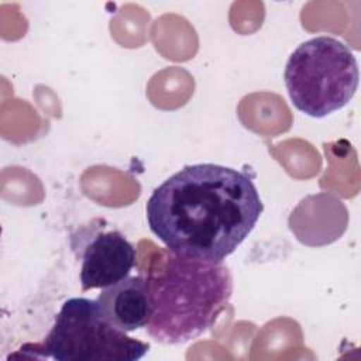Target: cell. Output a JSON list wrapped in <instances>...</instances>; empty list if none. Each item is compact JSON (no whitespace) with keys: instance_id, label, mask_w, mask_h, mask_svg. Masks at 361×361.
Listing matches in <instances>:
<instances>
[{"instance_id":"obj_1","label":"cell","mask_w":361,"mask_h":361,"mask_svg":"<svg viewBox=\"0 0 361 361\" xmlns=\"http://www.w3.org/2000/svg\"><path fill=\"white\" fill-rule=\"evenodd\" d=\"M264 210L248 173L216 164L186 165L145 204L149 230L179 255L223 262L248 237Z\"/></svg>"},{"instance_id":"obj_2","label":"cell","mask_w":361,"mask_h":361,"mask_svg":"<svg viewBox=\"0 0 361 361\" xmlns=\"http://www.w3.org/2000/svg\"><path fill=\"white\" fill-rule=\"evenodd\" d=\"M152 313L147 333L176 345L209 330L228 303L233 279L223 262L185 257L166 250L148 271Z\"/></svg>"},{"instance_id":"obj_3","label":"cell","mask_w":361,"mask_h":361,"mask_svg":"<svg viewBox=\"0 0 361 361\" xmlns=\"http://www.w3.org/2000/svg\"><path fill=\"white\" fill-rule=\"evenodd\" d=\"M285 86L292 104L306 116L323 118L343 109L358 87V63L343 41L319 35L290 54Z\"/></svg>"},{"instance_id":"obj_4","label":"cell","mask_w":361,"mask_h":361,"mask_svg":"<svg viewBox=\"0 0 361 361\" xmlns=\"http://www.w3.org/2000/svg\"><path fill=\"white\" fill-rule=\"evenodd\" d=\"M30 347L56 361H135L149 350L114 327L96 299L87 298L65 300L44 343Z\"/></svg>"},{"instance_id":"obj_5","label":"cell","mask_w":361,"mask_h":361,"mask_svg":"<svg viewBox=\"0 0 361 361\" xmlns=\"http://www.w3.org/2000/svg\"><path fill=\"white\" fill-rule=\"evenodd\" d=\"M73 251H79L82 290L111 286L127 278L135 265L133 244L117 230H80L72 237Z\"/></svg>"},{"instance_id":"obj_6","label":"cell","mask_w":361,"mask_h":361,"mask_svg":"<svg viewBox=\"0 0 361 361\" xmlns=\"http://www.w3.org/2000/svg\"><path fill=\"white\" fill-rule=\"evenodd\" d=\"M107 320L117 329L130 333L147 327L152 300L147 276H127L104 288L96 298Z\"/></svg>"}]
</instances>
